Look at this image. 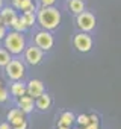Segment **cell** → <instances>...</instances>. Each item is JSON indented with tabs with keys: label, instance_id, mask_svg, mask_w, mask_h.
<instances>
[{
	"label": "cell",
	"instance_id": "obj_18",
	"mask_svg": "<svg viewBox=\"0 0 121 129\" xmlns=\"http://www.w3.org/2000/svg\"><path fill=\"white\" fill-rule=\"evenodd\" d=\"M12 29H14L15 32H20V34H23V32H26L27 26H26V23L23 21V18H21V17H17V20H15V23H14Z\"/></svg>",
	"mask_w": 121,
	"mask_h": 129
},
{
	"label": "cell",
	"instance_id": "obj_15",
	"mask_svg": "<svg viewBox=\"0 0 121 129\" xmlns=\"http://www.w3.org/2000/svg\"><path fill=\"white\" fill-rule=\"evenodd\" d=\"M11 94L15 97H20L23 94H26V84L20 82V81H14V84L11 85Z\"/></svg>",
	"mask_w": 121,
	"mask_h": 129
},
{
	"label": "cell",
	"instance_id": "obj_26",
	"mask_svg": "<svg viewBox=\"0 0 121 129\" xmlns=\"http://www.w3.org/2000/svg\"><path fill=\"white\" fill-rule=\"evenodd\" d=\"M0 129H12V126L8 121H5V123H0Z\"/></svg>",
	"mask_w": 121,
	"mask_h": 129
},
{
	"label": "cell",
	"instance_id": "obj_20",
	"mask_svg": "<svg viewBox=\"0 0 121 129\" xmlns=\"http://www.w3.org/2000/svg\"><path fill=\"white\" fill-rule=\"evenodd\" d=\"M76 121L79 123L80 127H83V126H86V124L89 123V115H86V114H80L79 117H76Z\"/></svg>",
	"mask_w": 121,
	"mask_h": 129
},
{
	"label": "cell",
	"instance_id": "obj_8",
	"mask_svg": "<svg viewBox=\"0 0 121 129\" xmlns=\"http://www.w3.org/2000/svg\"><path fill=\"white\" fill-rule=\"evenodd\" d=\"M17 20V14L12 8H0V21L6 27H12Z\"/></svg>",
	"mask_w": 121,
	"mask_h": 129
},
{
	"label": "cell",
	"instance_id": "obj_7",
	"mask_svg": "<svg viewBox=\"0 0 121 129\" xmlns=\"http://www.w3.org/2000/svg\"><path fill=\"white\" fill-rule=\"evenodd\" d=\"M23 52H24V59H26V62L30 64V66H38V64L42 61L44 53H42V50H41L39 47H36V46H30V47L24 49Z\"/></svg>",
	"mask_w": 121,
	"mask_h": 129
},
{
	"label": "cell",
	"instance_id": "obj_5",
	"mask_svg": "<svg viewBox=\"0 0 121 129\" xmlns=\"http://www.w3.org/2000/svg\"><path fill=\"white\" fill-rule=\"evenodd\" d=\"M76 24H77V27H79L82 32H91V30L95 27V17H94L91 12L82 11L80 14H77Z\"/></svg>",
	"mask_w": 121,
	"mask_h": 129
},
{
	"label": "cell",
	"instance_id": "obj_27",
	"mask_svg": "<svg viewBox=\"0 0 121 129\" xmlns=\"http://www.w3.org/2000/svg\"><path fill=\"white\" fill-rule=\"evenodd\" d=\"M57 129H70V127H67V126H57Z\"/></svg>",
	"mask_w": 121,
	"mask_h": 129
},
{
	"label": "cell",
	"instance_id": "obj_6",
	"mask_svg": "<svg viewBox=\"0 0 121 129\" xmlns=\"http://www.w3.org/2000/svg\"><path fill=\"white\" fill-rule=\"evenodd\" d=\"M53 43H54L53 35H51L48 30H44V29H42V30H39V32L35 34V46L39 47L42 52L50 50V49L53 47Z\"/></svg>",
	"mask_w": 121,
	"mask_h": 129
},
{
	"label": "cell",
	"instance_id": "obj_25",
	"mask_svg": "<svg viewBox=\"0 0 121 129\" xmlns=\"http://www.w3.org/2000/svg\"><path fill=\"white\" fill-rule=\"evenodd\" d=\"M12 129H27V121H23L17 126H12Z\"/></svg>",
	"mask_w": 121,
	"mask_h": 129
},
{
	"label": "cell",
	"instance_id": "obj_14",
	"mask_svg": "<svg viewBox=\"0 0 121 129\" xmlns=\"http://www.w3.org/2000/svg\"><path fill=\"white\" fill-rule=\"evenodd\" d=\"M76 121V117L71 111H64L62 114L59 115V120H57V126H67V127H71L73 123Z\"/></svg>",
	"mask_w": 121,
	"mask_h": 129
},
{
	"label": "cell",
	"instance_id": "obj_24",
	"mask_svg": "<svg viewBox=\"0 0 121 129\" xmlns=\"http://www.w3.org/2000/svg\"><path fill=\"white\" fill-rule=\"evenodd\" d=\"M5 35H6V26L0 24V40H3V38H5Z\"/></svg>",
	"mask_w": 121,
	"mask_h": 129
},
{
	"label": "cell",
	"instance_id": "obj_10",
	"mask_svg": "<svg viewBox=\"0 0 121 129\" xmlns=\"http://www.w3.org/2000/svg\"><path fill=\"white\" fill-rule=\"evenodd\" d=\"M33 102H35V108H38L39 111H48V109L51 108L53 99H51L50 94H47V93L44 91L42 94H39L38 97H35Z\"/></svg>",
	"mask_w": 121,
	"mask_h": 129
},
{
	"label": "cell",
	"instance_id": "obj_22",
	"mask_svg": "<svg viewBox=\"0 0 121 129\" xmlns=\"http://www.w3.org/2000/svg\"><path fill=\"white\" fill-rule=\"evenodd\" d=\"M83 129H98V121H89L86 126H83Z\"/></svg>",
	"mask_w": 121,
	"mask_h": 129
},
{
	"label": "cell",
	"instance_id": "obj_2",
	"mask_svg": "<svg viewBox=\"0 0 121 129\" xmlns=\"http://www.w3.org/2000/svg\"><path fill=\"white\" fill-rule=\"evenodd\" d=\"M5 49L11 53V55H20L24 49H26V41L24 37L20 32H9L5 35Z\"/></svg>",
	"mask_w": 121,
	"mask_h": 129
},
{
	"label": "cell",
	"instance_id": "obj_28",
	"mask_svg": "<svg viewBox=\"0 0 121 129\" xmlns=\"http://www.w3.org/2000/svg\"><path fill=\"white\" fill-rule=\"evenodd\" d=\"M3 6V0H0V8H2Z\"/></svg>",
	"mask_w": 121,
	"mask_h": 129
},
{
	"label": "cell",
	"instance_id": "obj_19",
	"mask_svg": "<svg viewBox=\"0 0 121 129\" xmlns=\"http://www.w3.org/2000/svg\"><path fill=\"white\" fill-rule=\"evenodd\" d=\"M11 61V53L6 49H0V67H5Z\"/></svg>",
	"mask_w": 121,
	"mask_h": 129
},
{
	"label": "cell",
	"instance_id": "obj_30",
	"mask_svg": "<svg viewBox=\"0 0 121 129\" xmlns=\"http://www.w3.org/2000/svg\"><path fill=\"white\" fill-rule=\"evenodd\" d=\"M0 24H2V21H0Z\"/></svg>",
	"mask_w": 121,
	"mask_h": 129
},
{
	"label": "cell",
	"instance_id": "obj_21",
	"mask_svg": "<svg viewBox=\"0 0 121 129\" xmlns=\"http://www.w3.org/2000/svg\"><path fill=\"white\" fill-rule=\"evenodd\" d=\"M8 100V90L0 87V102H6Z\"/></svg>",
	"mask_w": 121,
	"mask_h": 129
},
{
	"label": "cell",
	"instance_id": "obj_4",
	"mask_svg": "<svg viewBox=\"0 0 121 129\" xmlns=\"http://www.w3.org/2000/svg\"><path fill=\"white\" fill-rule=\"evenodd\" d=\"M73 44H74V47H76L77 52L86 53V52H89L91 47H92V38H91V35H89L88 32H82V30H80L79 34L74 35Z\"/></svg>",
	"mask_w": 121,
	"mask_h": 129
},
{
	"label": "cell",
	"instance_id": "obj_12",
	"mask_svg": "<svg viewBox=\"0 0 121 129\" xmlns=\"http://www.w3.org/2000/svg\"><path fill=\"white\" fill-rule=\"evenodd\" d=\"M18 99V108L24 112V114H29L33 111V106H35V102H33V97H30L29 94H23Z\"/></svg>",
	"mask_w": 121,
	"mask_h": 129
},
{
	"label": "cell",
	"instance_id": "obj_13",
	"mask_svg": "<svg viewBox=\"0 0 121 129\" xmlns=\"http://www.w3.org/2000/svg\"><path fill=\"white\" fill-rule=\"evenodd\" d=\"M12 3H14L15 9H20L23 12H35L36 11L32 0H12Z\"/></svg>",
	"mask_w": 121,
	"mask_h": 129
},
{
	"label": "cell",
	"instance_id": "obj_16",
	"mask_svg": "<svg viewBox=\"0 0 121 129\" xmlns=\"http://www.w3.org/2000/svg\"><path fill=\"white\" fill-rule=\"evenodd\" d=\"M68 6H70V11L73 12V14H80L82 11H85V3H83V0H70V3H68Z\"/></svg>",
	"mask_w": 121,
	"mask_h": 129
},
{
	"label": "cell",
	"instance_id": "obj_17",
	"mask_svg": "<svg viewBox=\"0 0 121 129\" xmlns=\"http://www.w3.org/2000/svg\"><path fill=\"white\" fill-rule=\"evenodd\" d=\"M21 18H23V21L26 23V26H27V27L33 26V24H35V21H36V15H35V12H23Z\"/></svg>",
	"mask_w": 121,
	"mask_h": 129
},
{
	"label": "cell",
	"instance_id": "obj_11",
	"mask_svg": "<svg viewBox=\"0 0 121 129\" xmlns=\"http://www.w3.org/2000/svg\"><path fill=\"white\" fill-rule=\"evenodd\" d=\"M24 115H26V114H24L20 108H12V109L8 112L6 118H8V123H9L11 126H17V124L26 121V117H24Z\"/></svg>",
	"mask_w": 121,
	"mask_h": 129
},
{
	"label": "cell",
	"instance_id": "obj_23",
	"mask_svg": "<svg viewBox=\"0 0 121 129\" xmlns=\"http://www.w3.org/2000/svg\"><path fill=\"white\" fill-rule=\"evenodd\" d=\"M42 6H53L56 3V0H39Z\"/></svg>",
	"mask_w": 121,
	"mask_h": 129
},
{
	"label": "cell",
	"instance_id": "obj_1",
	"mask_svg": "<svg viewBox=\"0 0 121 129\" xmlns=\"http://www.w3.org/2000/svg\"><path fill=\"white\" fill-rule=\"evenodd\" d=\"M36 20L44 30H53L60 23V12L54 6H42L38 11Z\"/></svg>",
	"mask_w": 121,
	"mask_h": 129
},
{
	"label": "cell",
	"instance_id": "obj_3",
	"mask_svg": "<svg viewBox=\"0 0 121 129\" xmlns=\"http://www.w3.org/2000/svg\"><path fill=\"white\" fill-rule=\"evenodd\" d=\"M5 70H6V75L9 79L12 81H21L24 73H26V69H24V64L18 59H12L5 66Z\"/></svg>",
	"mask_w": 121,
	"mask_h": 129
},
{
	"label": "cell",
	"instance_id": "obj_29",
	"mask_svg": "<svg viewBox=\"0 0 121 129\" xmlns=\"http://www.w3.org/2000/svg\"><path fill=\"white\" fill-rule=\"evenodd\" d=\"M77 129H83V127H77Z\"/></svg>",
	"mask_w": 121,
	"mask_h": 129
},
{
	"label": "cell",
	"instance_id": "obj_9",
	"mask_svg": "<svg viewBox=\"0 0 121 129\" xmlns=\"http://www.w3.org/2000/svg\"><path fill=\"white\" fill-rule=\"evenodd\" d=\"M45 91V88H44V84L41 82V81H38V79H32L30 82H27V85H26V94H29L30 97H38L39 94H42Z\"/></svg>",
	"mask_w": 121,
	"mask_h": 129
}]
</instances>
